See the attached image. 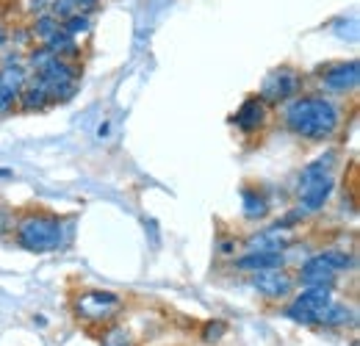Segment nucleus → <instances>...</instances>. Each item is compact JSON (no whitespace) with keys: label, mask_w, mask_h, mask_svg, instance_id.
Returning <instances> with one entry per match:
<instances>
[{"label":"nucleus","mask_w":360,"mask_h":346,"mask_svg":"<svg viewBox=\"0 0 360 346\" xmlns=\"http://www.w3.org/2000/svg\"><path fill=\"white\" fill-rule=\"evenodd\" d=\"M75 6H84V8H91V6H97L100 0H72Z\"/></svg>","instance_id":"cd10ccee"},{"label":"nucleus","mask_w":360,"mask_h":346,"mask_svg":"<svg viewBox=\"0 0 360 346\" xmlns=\"http://www.w3.org/2000/svg\"><path fill=\"white\" fill-rule=\"evenodd\" d=\"M58 31H61V20H56L53 14H39L34 23V39H39L42 44L50 42Z\"/></svg>","instance_id":"f3484780"},{"label":"nucleus","mask_w":360,"mask_h":346,"mask_svg":"<svg viewBox=\"0 0 360 346\" xmlns=\"http://www.w3.org/2000/svg\"><path fill=\"white\" fill-rule=\"evenodd\" d=\"M225 333H227V324L225 321H208L205 327H202V341L205 344H219L222 338H225Z\"/></svg>","instance_id":"412c9836"},{"label":"nucleus","mask_w":360,"mask_h":346,"mask_svg":"<svg viewBox=\"0 0 360 346\" xmlns=\"http://www.w3.org/2000/svg\"><path fill=\"white\" fill-rule=\"evenodd\" d=\"M283 316L285 319H291V321H297V324H305V327H316V316L311 310H305L302 305L291 302L288 307H283Z\"/></svg>","instance_id":"aec40b11"},{"label":"nucleus","mask_w":360,"mask_h":346,"mask_svg":"<svg viewBox=\"0 0 360 346\" xmlns=\"http://www.w3.org/2000/svg\"><path fill=\"white\" fill-rule=\"evenodd\" d=\"M122 297L114 294V291H105V288H86V291H78L72 297V313L78 321L89 324V327H108L114 324V319L122 313Z\"/></svg>","instance_id":"20e7f679"},{"label":"nucleus","mask_w":360,"mask_h":346,"mask_svg":"<svg viewBox=\"0 0 360 346\" xmlns=\"http://www.w3.org/2000/svg\"><path fill=\"white\" fill-rule=\"evenodd\" d=\"M108 128H111L108 122H105V125H100V130H97V136H100V139H105V133H108Z\"/></svg>","instance_id":"c85d7f7f"},{"label":"nucleus","mask_w":360,"mask_h":346,"mask_svg":"<svg viewBox=\"0 0 360 346\" xmlns=\"http://www.w3.org/2000/svg\"><path fill=\"white\" fill-rule=\"evenodd\" d=\"M266 120H269V105H266L258 94H252V97H247V100L238 105V111L233 114L230 122L241 130V133L252 136V133H258V130L266 125Z\"/></svg>","instance_id":"1a4fd4ad"},{"label":"nucleus","mask_w":360,"mask_h":346,"mask_svg":"<svg viewBox=\"0 0 360 346\" xmlns=\"http://www.w3.org/2000/svg\"><path fill=\"white\" fill-rule=\"evenodd\" d=\"M100 346H136V341L131 338V333L125 327H117V324H108L100 335Z\"/></svg>","instance_id":"a211bd4d"},{"label":"nucleus","mask_w":360,"mask_h":346,"mask_svg":"<svg viewBox=\"0 0 360 346\" xmlns=\"http://www.w3.org/2000/svg\"><path fill=\"white\" fill-rule=\"evenodd\" d=\"M61 31H67L70 37H78V34H89L91 31V17L89 14H70L67 20H61Z\"/></svg>","instance_id":"6ab92c4d"},{"label":"nucleus","mask_w":360,"mask_h":346,"mask_svg":"<svg viewBox=\"0 0 360 346\" xmlns=\"http://www.w3.org/2000/svg\"><path fill=\"white\" fill-rule=\"evenodd\" d=\"M6 42H8V28L0 25V47H6Z\"/></svg>","instance_id":"bb28decb"},{"label":"nucleus","mask_w":360,"mask_h":346,"mask_svg":"<svg viewBox=\"0 0 360 346\" xmlns=\"http://www.w3.org/2000/svg\"><path fill=\"white\" fill-rule=\"evenodd\" d=\"M50 8H53L50 14H53L56 20H67L70 14H75V3H72V0H53Z\"/></svg>","instance_id":"4be33fe9"},{"label":"nucleus","mask_w":360,"mask_h":346,"mask_svg":"<svg viewBox=\"0 0 360 346\" xmlns=\"http://www.w3.org/2000/svg\"><path fill=\"white\" fill-rule=\"evenodd\" d=\"M294 302L302 305L305 310H311V313L316 316L324 305L333 302V291H330V288H324V286H305V291H300Z\"/></svg>","instance_id":"2eb2a0df"},{"label":"nucleus","mask_w":360,"mask_h":346,"mask_svg":"<svg viewBox=\"0 0 360 346\" xmlns=\"http://www.w3.org/2000/svg\"><path fill=\"white\" fill-rule=\"evenodd\" d=\"M335 153H324L316 161L305 164L302 172L297 177V211L302 217H311L324 211V205L330 203L333 191H335Z\"/></svg>","instance_id":"7ed1b4c3"},{"label":"nucleus","mask_w":360,"mask_h":346,"mask_svg":"<svg viewBox=\"0 0 360 346\" xmlns=\"http://www.w3.org/2000/svg\"><path fill=\"white\" fill-rule=\"evenodd\" d=\"M50 58H53V53H50L45 44H42L39 50H34V53L28 56V70H39V67H45Z\"/></svg>","instance_id":"5701e85b"},{"label":"nucleus","mask_w":360,"mask_h":346,"mask_svg":"<svg viewBox=\"0 0 360 346\" xmlns=\"http://www.w3.org/2000/svg\"><path fill=\"white\" fill-rule=\"evenodd\" d=\"M321 89L330 94H352L360 84V64L355 58L349 61H333L316 70Z\"/></svg>","instance_id":"0eeeda50"},{"label":"nucleus","mask_w":360,"mask_h":346,"mask_svg":"<svg viewBox=\"0 0 360 346\" xmlns=\"http://www.w3.org/2000/svg\"><path fill=\"white\" fill-rule=\"evenodd\" d=\"M280 266H285L283 252H264V250H250L247 255L233 260V269L236 271H244V274H258V271L280 269Z\"/></svg>","instance_id":"9b49d317"},{"label":"nucleus","mask_w":360,"mask_h":346,"mask_svg":"<svg viewBox=\"0 0 360 346\" xmlns=\"http://www.w3.org/2000/svg\"><path fill=\"white\" fill-rule=\"evenodd\" d=\"M294 286H297V280H294L291 271H285V266H280V269H266V271L252 274V288H255L261 297L271 300V302L288 300V297L294 294Z\"/></svg>","instance_id":"6e6552de"},{"label":"nucleus","mask_w":360,"mask_h":346,"mask_svg":"<svg viewBox=\"0 0 360 346\" xmlns=\"http://www.w3.org/2000/svg\"><path fill=\"white\" fill-rule=\"evenodd\" d=\"M11 227H14V217H11V211L0 203V236H6V233H11Z\"/></svg>","instance_id":"393cba45"},{"label":"nucleus","mask_w":360,"mask_h":346,"mask_svg":"<svg viewBox=\"0 0 360 346\" xmlns=\"http://www.w3.org/2000/svg\"><path fill=\"white\" fill-rule=\"evenodd\" d=\"M302 86H305L302 72H297L294 67H277V70H271L269 75L264 78L258 97L266 105H280V103H288L297 94H302Z\"/></svg>","instance_id":"423d86ee"},{"label":"nucleus","mask_w":360,"mask_h":346,"mask_svg":"<svg viewBox=\"0 0 360 346\" xmlns=\"http://www.w3.org/2000/svg\"><path fill=\"white\" fill-rule=\"evenodd\" d=\"M236 250H238V241H236V238H222L217 252H219V255H236Z\"/></svg>","instance_id":"a878e982"},{"label":"nucleus","mask_w":360,"mask_h":346,"mask_svg":"<svg viewBox=\"0 0 360 346\" xmlns=\"http://www.w3.org/2000/svg\"><path fill=\"white\" fill-rule=\"evenodd\" d=\"M31 81V70L28 67H20V64H8V67H0V89H8L14 94H20V89Z\"/></svg>","instance_id":"dca6fc26"},{"label":"nucleus","mask_w":360,"mask_h":346,"mask_svg":"<svg viewBox=\"0 0 360 346\" xmlns=\"http://www.w3.org/2000/svg\"><path fill=\"white\" fill-rule=\"evenodd\" d=\"M355 321H358V316H355V310L347 307V305L327 302L319 313H316V324H319V327H330V330L352 327Z\"/></svg>","instance_id":"ddd939ff"},{"label":"nucleus","mask_w":360,"mask_h":346,"mask_svg":"<svg viewBox=\"0 0 360 346\" xmlns=\"http://www.w3.org/2000/svg\"><path fill=\"white\" fill-rule=\"evenodd\" d=\"M283 125L305 141H330L344 125V108L324 94H297L283 108Z\"/></svg>","instance_id":"f257e3e1"},{"label":"nucleus","mask_w":360,"mask_h":346,"mask_svg":"<svg viewBox=\"0 0 360 346\" xmlns=\"http://www.w3.org/2000/svg\"><path fill=\"white\" fill-rule=\"evenodd\" d=\"M14 241L25 252L47 255L64 247L67 241V224L64 219L50 214V211H25L20 219H14Z\"/></svg>","instance_id":"f03ea898"},{"label":"nucleus","mask_w":360,"mask_h":346,"mask_svg":"<svg viewBox=\"0 0 360 346\" xmlns=\"http://www.w3.org/2000/svg\"><path fill=\"white\" fill-rule=\"evenodd\" d=\"M271 211L269 200H266V194H261L258 188H244L241 191V214L247 222H261V219H266Z\"/></svg>","instance_id":"4468645a"},{"label":"nucleus","mask_w":360,"mask_h":346,"mask_svg":"<svg viewBox=\"0 0 360 346\" xmlns=\"http://www.w3.org/2000/svg\"><path fill=\"white\" fill-rule=\"evenodd\" d=\"M50 103H53V100H50V91H47L37 78H31L25 86L20 89V94H17V108H20V111H25V114L45 111Z\"/></svg>","instance_id":"f8f14e48"},{"label":"nucleus","mask_w":360,"mask_h":346,"mask_svg":"<svg viewBox=\"0 0 360 346\" xmlns=\"http://www.w3.org/2000/svg\"><path fill=\"white\" fill-rule=\"evenodd\" d=\"M17 105V94L8 89H0V114H8Z\"/></svg>","instance_id":"b1692460"},{"label":"nucleus","mask_w":360,"mask_h":346,"mask_svg":"<svg viewBox=\"0 0 360 346\" xmlns=\"http://www.w3.org/2000/svg\"><path fill=\"white\" fill-rule=\"evenodd\" d=\"M355 266V258L344 250H327V252H319L302 263L297 280L302 286H324V288H333L335 283V274L338 271H347Z\"/></svg>","instance_id":"39448f33"},{"label":"nucleus","mask_w":360,"mask_h":346,"mask_svg":"<svg viewBox=\"0 0 360 346\" xmlns=\"http://www.w3.org/2000/svg\"><path fill=\"white\" fill-rule=\"evenodd\" d=\"M291 241H294L291 227L283 224V222H277V224H271L266 230L250 236V238L244 241V247H247V250H264V252H283Z\"/></svg>","instance_id":"9d476101"}]
</instances>
